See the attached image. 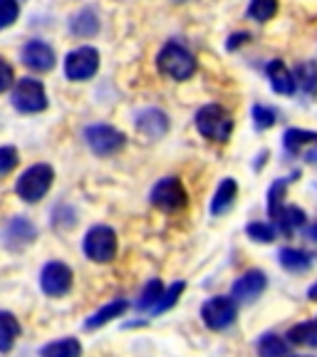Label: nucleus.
<instances>
[{
	"instance_id": "36",
	"label": "nucleus",
	"mask_w": 317,
	"mask_h": 357,
	"mask_svg": "<svg viewBox=\"0 0 317 357\" xmlns=\"http://www.w3.org/2000/svg\"><path fill=\"white\" fill-rule=\"evenodd\" d=\"M248 40H251V35H248V33H235V35H231V38H229V43H226V47H229V50H235V47H240V45H245V43H248Z\"/></svg>"
},
{
	"instance_id": "10",
	"label": "nucleus",
	"mask_w": 317,
	"mask_h": 357,
	"mask_svg": "<svg viewBox=\"0 0 317 357\" xmlns=\"http://www.w3.org/2000/svg\"><path fill=\"white\" fill-rule=\"evenodd\" d=\"M100 67V52L95 47H77L65 57V75L75 82L89 79Z\"/></svg>"
},
{
	"instance_id": "24",
	"label": "nucleus",
	"mask_w": 317,
	"mask_h": 357,
	"mask_svg": "<svg viewBox=\"0 0 317 357\" xmlns=\"http://www.w3.org/2000/svg\"><path fill=\"white\" fill-rule=\"evenodd\" d=\"M258 355L261 357H288V342L275 333H268L258 342Z\"/></svg>"
},
{
	"instance_id": "11",
	"label": "nucleus",
	"mask_w": 317,
	"mask_h": 357,
	"mask_svg": "<svg viewBox=\"0 0 317 357\" xmlns=\"http://www.w3.org/2000/svg\"><path fill=\"white\" fill-rule=\"evenodd\" d=\"M268 285V278L263 271H248L243 273L238 280L233 283V290H231V298L238 303H253L263 296V290Z\"/></svg>"
},
{
	"instance_id": "32",
	"label": "nucleus",
	"mask_w": 317,
	"mask_h": 357,
	"mask_svg": "<svg viewBox=\"0 0 317 357\" xmlns=\"http://www.w3.org/2000/svg\"><path fill=\"white\" fill-rule=\"evenodd\" d=\"M20 15V6L17 0H0V30L10 28L13 22Z\"/></svg>"
},
{
	"instance_id": "16",
	"label": "nucleus",
	"mask_w": 317,
	"mask_h": 357,
	"mask_svg": "<svg viewBox=\"0 0 317 357\" xmlns=\"http://www.w3.org/2000/svg\"><path fill=\"white\" fill-rule=\"evenodd\" d=\"M127 310H129V301H124V298H114V301H109L105 307H100V310H97L92 318H87L84 328H87V330H97V328H102V325L109 323V320L124 315Z\"/></svg>"
},
{
	"instance_id": "4",
	"label": "nucleus",
	"mask_w": 317,
	"mask_h": 357,
	"mask_svg": "<svg viewBox=\"0 0 317 357\" xmlns=\"http://www.w3.org/2000/svg\"><path fill=\"white\" fill-rule=\"evenodd\" d=\"M82 251L89 261L95 263H109L117 256V234L109 226H95L89 229L82 241Z\"/></svg>"
},
{
	"instance_id": "29",
	"label": "nucleus",
	"mask_w": 317,
	"mask_h": 357,
	"mask_svg": "<svg viewBox=\"0 0 317 357\" xmlns=\"http://www.w3.org/2000/svg\"><path fill=\"white\" fill-rule=\"evenodd\" d=\"M186 283L184 280H176V283L169 285V290H164V296L162 301H159V305L151 310V315H162V312H167L169 307H173L178 303V298H181V293H184Z\"/></svg>"
},
{
	"instance_id": "6",
	"label": "nucleus",
	"mask_w": 317,
	"mask_h": 357,
	"mask_svg": "<svg viewBox=\"0 0 317 357\" xmlns=\"http://www.w3.org/2000/svg\"><path fill=\"white\" fill-rule=\"evenodd\" d=\"M149 199L156 208H162V211H167V213L181 211V208L189 206V194H186L181 178H176V176L162 178V181L151 189Z\"/></svg>"
},
{
	"instance_id": "15",
	"label": "nucleus",
	"mask_w": 317,
	"mask_h": 357,
	"mask_svg": "<svg viewBox=\"0 0 317 357\" xmlns=\"http://www.w3.org/2000/svg\"><path fill=\"white\" fill-rule=\"evenodd\" d=\"M38 236V231H35V226L30 221H25V218H13L10 223H8L6 229V245L8 248H22V245H28L30 241Z\"/></svg>"
},
{
	"instance_id": "28",
	"label": "nucleus",
	"mask_w": 317,
	"mask_h": 357,
	"mask_svg": "<svg viewBox=\"0 0 317 357\" xmlns=\"http://www.w3.org/2000/svg\"><path fill=\"white\" fill-rule=\"evenodd\" d=\"M164 296V283L159 278H151L149 283H146V288L141 290V298H139V310H154L156 305H159V301H162Z\"/></svg>"
},
{
	"instance_id": "33",
	"label": "nucleus",
	"mask_w": 317,
	"mask_h": 357,
	"mask_svg": "<svg viewBox=\"0 0 317 357\" xmlns=\"http://www.w3.org/2000/svg\"><path fill=\"white\" fill-rule=\"evenodd\" d=\"M253 124H256V129H268L275 124V112L268 109V107L263 105H256L253 107Z\"/></svg>"
},
{
	"instance_id": "18",
	"label": "nucleus",
	"mask_w": 317,
	"mask_h": 357,
	"mask_svg": "<svg viewBox=\"0 0 317 357\" xmlns=\"http://www.w3.org/2000/svg\"><path fill=\"white\" fill-rule=\"evenodd\" d=\"M20 323L13 312L0 310V352H10L20 337Z\"/></svg>"
},
{
	"instance_id": "14",
	"label": "nucleus",
	"mask_w": 317,
	"mask_h": 357,
	"mask_svg": "<svg viewBox=\"0 0 317 357\" xmlns=\"http://www.w3.org/2000/svg\"><path fill=\"white\" fill-rule=\"evenodd\" d=\"M265 73H268V79H270V84H273V89L278 92V95H293V92H295V87H297L295 75L285 67L283 60H273L265 67Z\"/></svg>"
},
{
	"instance_id": "19",
	"label": "nucleus",
	"mask_w": 317,
	"mask_h": 357,
	"mask_svg": "<svg viewBox=\"0 0 317 357\" xmlns=\"http://www.w3.org/2000/svg\"><path fill=\"white\" fill-rule=\"evenodd\" d=\"M40 357H82V345L75 337H65V340L47 342L40 350Z\"/></svg>"
},
{
	"instance_id": "35",
	"label": "nucleus",
	"mask_w": 317,
	"mask_h": 357,
	"mask_svg": "<svg viewBox=\"0 0 317 357\" xmlns=\"http://www.w3.org/2000/svg\"><path fill=\"white\" fill-rule=\"evenodd\" d=\"M13 82H15V79H13V67L0 57V92H8Z\"/></svg>"
},
{
	"instance_id": "17",
	"label": "nucleus",
	"mask_w": 317,
	"mask_h": 357,
	"mask_svg": "<svg viewBox=\"0 0 317 357\" xmlns=\"http://www.w3.org/2000/svg\"><path fill=\"white\" fill-rule=\"evenodd\" d=\"M235 196H238V184H235L233 178H223L221 186H218L216 194H213V199H211L213 216H221V213L229 211V208L235 204Z\"/></svg>"
},
{
	"instance_id": "7",
	"label": "nucleus",
	"mask_w": 317,
	"mask_h": 357,
	"mask_svg": "<svg viewBox=\"0 0 317 357\" xmlns=\"http://www.w3.org/2000/svg\"><path fill=\"white\" fill-rule=\"evenodd\" d=\"M84 139H87L89 149L100 156L117 154V151H122L124 144H127V137H124L119 129L109 127V124H95V127H87L84 129Z\"/></svg>"
},
{
	"instance_id": "23",
	"label": "nucleus",
	"mask_w": 317,
	"mask_h": 357,
	"mask_svg": "<svg viewBox=\"0 0 317 357\" xmlns=\"http://www.w3.org/2000/svg\"><path fill=\"white\" fill-rule=\"evenodd\" d=\"M295 82L300 84L307 97H317V62L315 60H307L297 67Z\"/></svg>"
},
{
	"instance_id": "31",
	"label": "nucleus",
	"mask_w": 317,
	"mask_h": 357,
	"mask_svg": "<svg viewBox=\"0 0 317 357\" xmlns=\"http://www.w3.org/2000/svg\"><path fill=\"white\" fill-rule=\"evenodd\" d=\"M248 236H251L253 241H258V243H273L275 241V229L270 226V223H263V221H256L248 226Z\"/></svg>"
},
{
	"instance_id": "5",
	"label": "nucleus",
	"mask_w": 317,
	"mask_h": 357,
	"mask_svg": "<svg viewBox=\"0 0 317 357\" xmlns=\"http://www.w3.org/2000/svg\"><path fill=\"white\" fill-rule=\"evenodd\" d=\"M13 107L22 114H35V112L47 109V95L40 79L22 77L13 87Z\"/></svg>"
},
{
	"instance_id": "26",
	"label": "nucleus",
	"mask_w": 317,
	"mask_h": 357,
	"mask_svg": "<svg viewBox=\"0 0 317 357\" xmlns=\"http://www.w3.org/2000/svg\"><path fill=\"white\" fill-rule=\"evenodd\" d=\"M288 181L290 178H278L273 186H270V191H268V213H270V218H278L280 211H283L288 204H285V189H288Z\"/></svg>"
},
{
	"instance_id": "40",
	"label": "nucleus",
	"mask_w": 317,
	"mask_h": 357,
	"mask_svg": "<svg viewBox=\"0 0 317 357\" xmlns=\"http://www.w3.org/2000/svg\"><path fill=\"white\" fill-rule=\"evenodd\" d=\"M178 3H181V0H178Z\"/></svg>"
},
{
	"instance_id": "21",
	"label": "nucleus",
	"mask_w": 317,
	"mask_h": 357,
	"mask_svg": "<svg viewBox=\"0 0 317 357\" xmlns=\"http://www.w3.org/2000/svg\"><path fill=\"white\" fill-rule=\"evenodd\" d=\"M280 258V266L288 271V273H302L310 268V256L305 251H297V248H283L278 253Z\"/></svg>"
},
{
	"instance_id": "39",
	"label": "nucleus",
	"mask_w": 317,
	"mask_h": 357,
	"mask_svg": "<svg viewBox=\"0 0 317 357\" xmlns=\"http://www.w3.org/2000/svg\"><path fill=\"white\" fill-rule=\"evenodd\" d=\"M310 159H312V162H317V151H312V154H310Z\"/></svg>"
},
{
	"instance_id": "37",
	"label": "nucleus",
	"mask_w": 317,
	"mask_h": 357,
	"mask_svg": "<svg viewBox=\"0 0 317 357\" xmlns=\"http://www.w3.org/2000/svg\"><path fill=\"white\" fill-rule=\"evenodd\" d=\"M305 236H307V238H312V241H317V223L307 226V229H305Z\"/></svg>"
},
{
	"instance_id": "8",
	"label": "nucleus",
	"mask_w": 317,
	"mask_h": 357,
	"mask_svg": "<svg viewBox=\"0 0 317 357\" xmlns=\"http://www.w3.org/2000/svg\"><path fill=\"white\" fill-rule=\"evenodd\" d=\"M235 301L226 296H216L201 305V318L211 330H226L235 323Z\"/></svg>"
},
{
	"instance_id": "3",
	"label": "nucleus",
	"mask_w": 317,
	"mask_h": 357,
	"mask_svg": "<svg viewBox=\"0 0 317 357\" xmlns=\"http://www.w3.org/2000/svg\"><path fill=\"white\" fill-rule=\"evenodd\" d=\"M196 127L206 139L229 142L231 132H233V119H231L229 109H223L221 105H206L196 114Z\"/></svg>"
},
{
	"instance_id": "25",
	"label": "nucleus",
	"mask_w": 317,
	"mask_h": 357,
	"mask_svg": "<svg viewBox=\"0 0 317 357\" xmlns=\"http://www.w3.org/2000/svg\"><path fill=\"white\" fill-rule=\"evenodd\" d=\"M275 223H278V229L283 231L285 236H290L295 229L305 226V213L297 206H285L283 211H280V216L275 218Z\"/></svg>"
},
{
	"instance_id": "9",
	"label": "nucleus",
	"mask_w": 317,
	"mask_h": 357,
	"mask_svg": "<svg viewBox=\"0 0 317 357\" xmlns=\"http://www.w3.org/2000/svg\"><path fill=\"white\" fill-rule=\"evenodd\" d=\"M40 288H42L45 296L50 298L67 296L70 288H72V271H70V266H65L60 261L45 263L42 273H40Z\"/></svg>"
},
{
	"instance_id": "13",
	"label": "nucleus",
	"mask_w": 317,
	"mask_h": 357,
	"mask_svg": "<svg viewBox=\"0 0 317 357\" xmlns=\"http://www.w3.org/2000/svg\"><path fill=\"white\" fill-rule=\"evenodd\" d=\"M137 127H139L141 134H146L151 139H159V137L167 134L169 119L162 109H154V107H151V109H144L137 114Z\"/></svg>"
},
{
	"instance_id": "22",
	"label": "nucleus",
	"mask_w": 317,
	"mask_h": 357,
	"mask_svg": "<svg viewBox=\"0 0 317 357\" xmlns=\"http://www.w3.org/2000/svg\"><path fill=\"white\" fill-rule=\"evenodd\" d=\"M288 154H300L305 146L317 144V134L315 132H305V129H288L283 139Z\"/></svg>"
},
{
	"instance_id": "1",
	"label": "nucleus",
	"mask_w": 317,
	"mask_h": 357,
	"mask_svg": "<svg viewBox=\"0 0 317 357\" xmlns=\"http://www.w3.org/2000/svg\"><path fill=\"white\" fill-rule=\"evenodd\" d=\"M156 67L159 73L169 79H176V82H184L191 75L196 73V60L184 45L178 43H167L156 57Z\"/></svg>"
},
{
	"instance_id": "34",
	"label": "nucleus",
	"mask_w": 317,
	"mask_h": 357,
	"mask_svg": "<svg viewBox=\"0 0 317 357\" xmlns=\"http://www.w3.org/2000/svg\"><path fill=\"white\" fill-rule=\"evenodd\" d=\"M17 167V149L15 146H0V176L10 174Z\"/></svg>"
},
{
	"instance_id": "20",
	"label": "nucleus",
	"mask_w": 317,
	"mask_h": 357,
	"mask_svg": "<svg viewBox=\"0 0 317 357\" xmlns=\"http://www.w3.org/2000/svg\"><path fill=\"white\" fill-rule=\"evenodd\" d=\"M70 30H72L77 38H89V35H95L97 30H100V17H97L95 10L84 8V10H79L77 15L72 17Z\"/></svg>"
},
{
	"instance_id": "12",
	"label": "nucleus",
	"mask_w": 317,
	"mask_h": 357,
	"mask_svg": "<svg viewBox=\"0 0 317 357\" xmlns=\"http://www.w3.org/2000/svg\"><path fill=\"white\" fill-rule=\"evenodd\" d=\"M22 62L30 67V70H38V73H47L55 67V52H52L50 45L33 40L22 47Z\"/></svg>"
},
{
	"instance_id": "27",
	"label": "nucleus",
	"mask_w": 317,
	"mask_h": 357,
	"mask_svg": "<svg viewBox=\"0 0 317 357\" xmlns=\"http://www.w3.org/2000/svg\"><path fill=\"white\" fill-rule=\"evenodd\" d=\"M293 345H310L317 347V320L315 323H297L295 328H290L288 333Z\"/></svg>"
},
{
	"instance_id": "38",
	"label": "nucleus",
	"mask_w": 317,
	"mask_h": 357,
	"mask_svg": "<svg viewBox=\"0 0 317 357\" xmlns=\"http://www.w3.org/2000/svg\"><path fill=\"white\" fill-rule=\"evenodd\" d=\"M307 298H310V301H317V283L312 285L310 290H307Z\"/></svg>"
},
{
	"instance_id": "30",
	"label": "nucleus",
	"mask_w": 317,
	"mask_h": 357,
	"mask_svg": "<svg viewBox=\"0 0 317 357\" xmlns=\"http://www.w3.org/2000/svg\"><path fill=\"white\" fill-rule=\"evenodd\" d=\"M278 13V0H251L248 6V15L258 22H265Z\"/></svg>"
},
{
	"instance_id": "2",
	"label": "nucleus",
	"mask_w": 317,
	"mask_h": 357,
	"mask_svg": "<svg viewBox=\"0 0 317 357\" xmlns=\"http://www.w3.org/2000/svg\"><path fill=\"white\" fill-rule=\"evenodd\" d=\"M52 178H55V172H52L50 164H35V167L25 169L22 176L17 178V196L28 204H38L40 199H45V194L50 191Z\"/></svg>"
}]
</instances>
